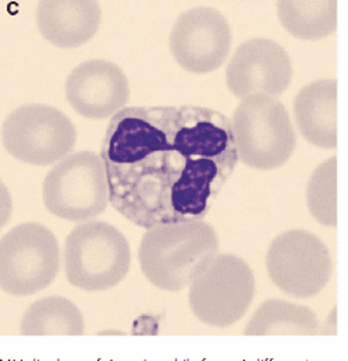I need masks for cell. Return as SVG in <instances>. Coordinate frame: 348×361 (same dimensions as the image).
<instances>
[{
    "label": "cell",
    "mask_w": 348,
    "mask_h": 361,
    "mask_svg": "<svg viewBox=\"0 0 348 361\" xmlns=\"http://www.w3.org/2000/svg\"><path fill=\"white\" fill-rule=\"evenodd\" d=\"M101 157L112 207L144 229L202 219L240 161L229 118L189 105L124 108Z\"/></svg>",
    "instance_id": "6da1fadb"
},
{
    "label": "cell",
    "mask_w": 348,
    "mask_h": 361,
    "mask_svg": "<svg viewBox=\"0 0 348 361\" xmlns=\"http://www.w3.org/2000/svg\"><path fill=\"white\" fill-rule=\"evenodd\" d=\"M218 255L219 238L212 225L202 219L149 228L138 252L145 278L168 292H180L191 286Z\"/></svg>",
    "instance_id": "7a4b0ae2"
},
{
    "label": "cell",
    "mask_w": 348,
    "mask_h": 361,
    "mask_svg": "<svg viewBox=\"0 0 348 361\" xmlns=\"http://www.w3.org/2000/svg\"><path fill=\"white\" fill-rule=\"evenodd\" d=\"M240 161L258 171L283 166L297 147V135L286 106L268 94L241 101L232 119Z\"/></svg>",
    "instance_id": "3957f363"
},
{
    "label": "cell",
    "mask_w": 348,
    "mask_h": 361,
    "mask_svg": "<svg viewBox=\"0 0 348 361\" xmlns=\"http://www.w3.org/2000/svg\"><path fill=\"white\" fill-rule=\"evenodd\" d=\"M130 244L115 226L91 221L75 226L64 245V271L70 285L85 292L117 286L128 274Z\"/></svg>",
    "instance_id": "277c9868"
},
{
    "label": "cell",
    "mask_w": 348,
    "mask_h": 361,
    "mask_svg": "<svg viewBox=\"0 0 348 361\" xmlns=\"http://www.w3.org/2000/svg\"><path fill=\"white\" fill-rule=\"evenodd\" d=\"M44 204L70 222L91 221L108 208L109 181L102 157L91 151L67 155L46 175Z\"/></svg>",
    "instance_id": "5b68a950"
},
{
    "label": "cell",
    "mask_w": 348,
    "mask_h": 361,
    "mask_svg": "<svg viewBox=\"0 0 348 361\" xmlns=\"http://www.w3.org/2000/svg\"><path fill=\"white\" fill-rule=\"evenodd\" d=\"M60 269L55 235L41 224H21L0 244V285L13 296H31L46 289Z\"/></svg>",
    "instance_id": "8992f818"
},
{
    "label": "cell",
    "mask_w": 348,
    "mask_h": 361,
    "mask_svg": "<svg viewBox=\"0 0 348 361\" xmlns=\"http://www.w3.org/2000/svg\"><path fill=\"white\" fill-rule=\"evenodd\" d=\"M1 138L13 158L30 165L48 166L70 155L77 131L71 121L56 108L28 104L6 118Z\"/></svg>",
    "instance_id": "52a82bcc"
},
{
    "label": "cell",
    "mask_w": 348,
    "mask_h": 361,
    "mask_svg": "<svg viewBox=\"0 0 348 361\" xmlns=\"http://www.w3.org/2000/svg\"><path fill=\"white\" fill-rule=\"evenodd\" d=\"M255 295L249 265L234 254H220L189 286L192 314L206 325L228 328L240 321Z\"/></svg>",
    "instance_id": "ba28073f"
},
{
    "label": "cell",
    "mask_w": 348,
    "mask_h": 361,
    "mask_svg": "<svg viewBox=\"0 0 348 361\" xmlns=\"http://www.w3.org/2000/svg\"><path fill=\"white\" fill-rule=\"evenodd\" d=\"M272 282L286 295L308 299L319 295L333 272L325 243L306 231H289L272 241L266 255Z\"/></svg>",
    "instance_id": "9c48e42d"
},
{
    "label": "cell",
    "mask_w": 348,
    "mask_h": 361,
    "mask_svg": "<svg viewBox=\"0 0 348 361\" xmlns=\"http://www.w3.org/2000/svg\"><path fill=\"white\" fill-rule=\"evenodd\" d=\"M175 61L185 71H216L229 56L232 28L228 18L213 7H194L178 16L169 39Z\"/></svg>",
    "instance_id": "30bf717a"
},
{
    "label": "cell",
    "mask_w": 348,
    "mask_h": 361,
    "mask_svg": "<svg viewBox=\"0 0 348 361\" xmlns=\"http://www.w3.org/2000/svg\"><path fill=\"white\" fill-rule=\"evenodd\" d=\"M291 78L289 54L282 45L268 38H254L241 44L226 71L228 88L240 99L252 94L283 95Z\"/></svg>",
    "instance_id": "8fae6325"
},
{
    "label": "cell",
    "mask_w": 348,
    "mask_h": 361,
    "mask_svg": "<svg viewBox=\"0 0 348 361\" xmlns=\"http://www.w3.org/2000/svg\"><path fill=\"white\" fill-rule=\"evenodd\" d=\"M66 98L78 115L94 121L106 119L123 111L128 102V78L112 61H84L67 77Z\"/></svg>",
    "instance_id": "7c38bea8"
},
{
    "label": "cell",
    "mask_w": 348,
    "mask_h": 361,
    "mask_svg": "<svg viewBox=\"0 0 348 361\" xmlns=\"http://www.w3.org/2000/svg\"><path fill=\"white\" fill-rule=\"evenodd\" d=\"M98 0H39L37 24L42 37L61 49L91 41L101 25Z\"/></svg>",
    "instance_id": "4fadbf2b"
},
{
    "label": "cell",
    "mask_w": 348,
    "mask_h": 361,
    "mask_svg": "<svg viewBox=\"0 0 348 361\" xmlns=\"http://www.w3.org/2000/svg\"><path fill=\"white\" fill-rule=\"evenodd\" d=\"M294 118L301 135L321 149L337 148V81L316 80L299 90Z\"/></svg>",
    "instance_id": "5bb4252c"
},
{
    "label": "cell",
    "mask_w": 348,
    "mask_h": 361,
    "mask_svg": "<svg viewBox=\"0 0 348 361\" xmlns=\"http://www.w3.org/2000/svg\"><path fill=\"white\" fill-rule=\"evenodd\" d=\"M339 0H278V18L297 39L322 41L337 30Z\"/></svg>",
    "instance_id": "9a60e30c"
},
{
    "label": "cell",
    "mask_w": 348,
    "mask_h": 361,
    "mask_svg": "<svg viewBox=\"0 0 348 361\" xmlns=\"http://www.w3.org/2000/svg\"><path fill=\"white\" fill-rule=\"evenodd\" d=\"M319 321L312 310L290 301L262 302L244 329V335H318Z\"/></svg>",
    "instance_id": "2e32d148"
},
{
    "label": "cell",
    "mask_w": 348,
    "mask_h": 361,
    "mask_svg": "<svg viewBox=\"0 0 348 361\" xmlns=\"http://www.w3.org/2000/svg\"><path fill=\"white\" fill-rule=\"evenodd\" d=\"M23 335H84V318L78 307L64 298L35 301L23 315Z\"/></svg>",
    "instance_id": "e0dca14e"
},
{
    "label": "cell",
    "mask_w": 348,
    "mask_h": 361,
    "mask_svg": "<svg viewBox=\"0 0 348 361\" xmlns=\"http://www.w3.org/2000/svg\"><path fill=\"white\" fill-rule=\"evenodd\" d=\"M306 202L315 221L329 228L337 226V157L329 158L313 171Z\"/></svg>",
    "instance_id": "ac0fdd59"
},
{
    "label": "cell",
    "mask_w": 348,
    "mask_h": 361,
    "mask_svg": "<svg viewBox=\"0 0 348 361\" xmlns=\"http://www.w3.org/2000/svg\"><path fill=\"white\" fill-rule=\"evenodd\" d=\"M321 334L322 335H337V307H333V310L330 311Z\"/></svg>",
    "instance_id": "d6986e66"
}]
</instances>
